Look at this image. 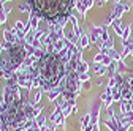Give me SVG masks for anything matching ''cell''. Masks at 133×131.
<instances>
[{
  "mask_svg": "<svg viewBox=\"0 0 133 131\" xmlns=\"http://www.w3.org/2000/svg\"><path fill=\"white\" fill-rule=\"evenodd\" d=\"M30 5L40 18L46 21H59L68 16L73 0H30Z\"/></svg>",
  "mask_w": 133,
  "mask_h": 131,
  "instance_id": "obj_1",
  "label": "cell"
},
{
  "mask_svg": "<svg viewBox=\"0 0 133 131\" xmlns=\"http://www.w3.org/2000/svg\"><path fill=\"white\" fill-rule=\"evenodd\" d=\"M25 59V49L22 46H13L10 49V67L16 68L18 65H21Z\"/></svg>",
  "mask_w": 133,
  "mask_h": 131,
  "instance_id": "obj_3",
  "label": "cell"
},
{
  "mask_svg": "<svg viewBox=\"0 0 133 131\" xmlns=\"http://www.w3.org/2000/svg\"><path fill=\"white\" fill-rule=\"evenodd\" d=\"M127 98L130 101V106L133 107V77L130 79V85H128V93H127Z\"/></svg>",
  "mask_w": 133,
  "mask_h": 131,
  "instance_id": "obj_4",
  "label": "cell"
},
{
  "mask_svg": "<svg viewBox=\"0 0 133 131\" xmlns=\"http://www.w3.org/2000/svg\"><path fill=\"white\" fill-rule=\"evenodd\" d=\"M37 68L43 82L48 87H54L63 76V60L57 54H44L40 57Z\"/></svg>",
  "mask_w": 133,
  "mask_h": 131,
  "instance_id": "obj_2",
  "label": "cell"
}]
</instances>
